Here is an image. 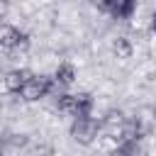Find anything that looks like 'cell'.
Wrapping results in <instances>:
<instances>
[{
    "label": "cell",
    "mask_w": 156,
    "mask_h": 156,
    "mask_svg": "<svg viewBox=\"0 0 156 156\" xmlns=\"http://www.w3.org/2000/svg\"><path fill=\"white\" fill-rule=\"evenodd\" d=\"M98 129H100V122L90 115H78L71 122V136L78 144H93V139L98 136Z\"/></svg>",
    "instance_id": "1"
},
{
    "label": "cell",
    "mask_w": 156,
    "mask_h": 156,
    "mask_svg": "<svg viewBox=\"0 0 156 156\" xmlns=\"http://www.w3.org/2000/svg\"><path fill=\"white\" fill-rule=\"evenodd\" d=\"M54 88V80L46 78V76H29V80L24 83V88L20 90L22 100L24 102H37V100H44Z\"/></svg>",
    "instance_id": "2"
},
{
    "label": "cell",
    "mask_w": 156,
    "mask_h": 156,
    "mask_svg": "<svg viewBox=\"0 0 156 156\" xmlns=\"http://www.w3.org/2000/svg\"><path fill=\"white\" fill-rule=\"evenodd\" d=\"M0 46L7 51H24L29 46V34L15 24H2L0 27Z\"/></svg>",
    "instance_id": "3"
},
{
    "label": "cell",
    "mask_w": 156,
    "mask_h": 156,
    "mask_svg": "<svg viewBox=\"0 0 156 156\" xmlns=\"http://www.w3.org/2000/svg\"><path fill=\"white\" fill-rule=\"evenodd\" d=\"M27 146L24 134H7L0 139V156H20Z\"/></svg>",
    "instance_id": "4"
},
{
    "label": "cell",
    "mask_w": 156,
    "mask_h": 156,
    "mask_svg": "<svg viewBox=\"0 0 156 156\" xmlns=\"http://www.w3.org/2000/svg\"><path fill=\"white\" fill-rule=\"evenodd\" d=\"M29 71L27 68H12V71H7L5 73V78H2V83H5V90L7 93H17L20 95V90L24 88V83L29 80Z\"/></svg>",
    "instance_id": "5"
},
{
    "label": "cell",
    "mask_w": 156,
    "mask_h": 156,
    "mask_svg": "<svg viewBox=\"0 0 156 156\" xmlns=\"http://www.w3.org/2000/svg\"><path fill=\"white\" fill-rule=\"evenodd\" d=\"M51 80H54V85H58V88H68V85H73V80H76V66L73 63H58L56 68H54V73H51Z\"/></svg>",
    "instance_id": "6"
},
{
    "label": "cell",
    "mask_w": 156,
    "mask_h": 156,
    "mask_svg": "<svg viewBox=\"0 0 156 156\" xmlns=\"http://www.w3.org/2000/svg\"><path fill=\"white\" fill-rule=\"evenodd\" d=\"M112 54L117 58H129L134 54V44L127 39V37H115L112 39Z\"/></svg>",
    "instance_id": "7"
},
{
    "label": "cell",
    "mask_w": 156,
    "mask_h": 156,
    "mask_svg": "<svg viewBox=\"0 0 156 156\" xmlns=\"http://www.w3.org/2000/svg\"><path fill=\"white\" fill-rule=\"evenodd\" d=\"M141 139V129L134 119H124L122 132H119V141H139Z\"/></svg>",
    "instance_id": "8"
},
{
    "label": "cell",
    "mask_w": 156,
    "mask_h": 156,
    "mask_svg": "<svg viewBox=\"0 0 156 156\" xmlns=\"http://www.w3.org/2000/svg\"><path fill=\"white\" fill-rule=\"evenodd\" d=\"M107 156H141L139 141H119Z\"/></svg>",
    "instance_id": "9"
},
{
    "label": "cell",
    "mask_w": 156,
    "mask_h": 156,
    "mask_svg": "<svg viewBox=\"0 0 156 156\" xmlns=\"http://www.w3.org/2000/svg\"><path fill=\"white\" fill-rule=\"evenodd\" d=\"M105 122H107V124H117V127H122V124H124V115H122L119 110H112V112H107Z\"/></svg>",
    "instance_id": "10"
},
{
    "label": "cell",
    "mask_w": 156,
    "mask_h": 156,
    "mask_svg": "<svg viewBox=\"0 0 156 156\" xmlns=\"http://www.w3.org/2000/svg\"><path fill=\"white\" fill-rule=\"evenodd\" d=\"M10 12V0H0V20H5Z\"/></svg>",
    "instance_id": "11"
},
{
    "label": "cell",
    "mask_w": 156,
    "mask_h": 156,
    "mask_svg": "<svg viewBox=\"0 0 156 156\" xmlns=\"http://www.w3.org/2000/svg\"><path fill=\"white\" fill-rule=\"evenodd\" d=\"M151 32H156V12L151 15Z\"/></svg>",
    "instance_id": "12"
}]
</instances>
